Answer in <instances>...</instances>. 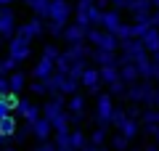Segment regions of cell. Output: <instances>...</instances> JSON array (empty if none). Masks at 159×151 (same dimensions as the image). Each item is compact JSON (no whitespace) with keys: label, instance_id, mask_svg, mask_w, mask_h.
<instances>
[{"label":"cell","instance_id":"ba28073f","mask_svg":"<svg viewBox=\"0 0 159 151\" xmlns=\"http://www.w3.org/2000/svg\"><path fill=\"white\" fill-rule=\"evenodd\" d=\"M64 112H66V98H64V93H51V101L43 106V117L53 122V119L61 117Z\"/></svg>","mask_w":159,"mask_h":151},{"label":"cell","instance_id":"4316f807","mask_svg":"<svg viewBox=\"0 0 159 151\" xmlns=\"http://www.w3.org/2000/svg\"><path fill=\"white\" fill-rule=\"evenodd\" d=\"M64 29H66V24L45 19V32H51V37H64Z\"/></svg>","mask_w":159,"mask_h":151},{"label":"cell","instance_id":"d6986e66","mask_svg":"<svg viewBox=\"0 0 159 151\" xmlns=\"http://www.w3.org/2000/svg\"><path fill=\"white\" fill-rule=\"evenodd\" d=\"M29 11H34V16L48 19V8H51V0H24Z\"/></svg>","mask_w":159,"mask_h":151},{"label":"cell","instance_id":"9c48e42d","mask_svg":"<svg viewBox=\"0 0 159 151\" xmlns=\"http://www.w3.org/2000/svg\"><path fill=\"white\" fill-rule=\"evenodd\" d=\"M80 82H82V88L88 90L90 95H98V90H101V69L98 66H85V72H82V77H80Z\"/></svg>","mask_w":159,"mask_h":151},{"label":"cell","instance_id":"44dd1931","mask_svg":"<svg viewBox=\"0 0 159 151\" xmlns=\"http://www.w3.org/2000/svg\"><path fill=\"white\" fill-rule=\"evenodd\" d=\"M53 133L61 135V133H72V119H69V112H64L61 117L53 119Z\"/></svg>","mask_w":159,"mask_h":151},{"label":"cell","instance_id":"ac0fdd59","mask_svg":"<svg viewBox=\"0 0 159 151\" xmlns=\"http://www.w3.org/2000/svg\"><path fill=\"white\" fill-rule=\"evenodd\" d=\"M141 43L146 45V50H148V53H157V50H159V29H157V27H148L146 32H143Z\"/></svg>","mask_w":159,"mask_h":151},{"label":"cell","instance_id":"b9f144b4","mask_svg":"<svg viewBox=\"0 0 159 151\" xmlns=\"http://www.w3.org/2000/svg\"><path fill=\"white\" fill-rule=\"evenodd\" d=\"M8 114H11V109H8L6 103H3V101H0V119H3V117H8Z\"/></svg>","mask_w":159,"mask_h":151},{"label":"cell","instance_id":"7402d4cb","mask_svg":"<svg viewBox=\"0 0 159 151\" xmlns=\"http://www.w3.org/2000/svg\"><path fill=\"white\" fill-rule=\"evenodd\" d=\"M80 85H82V82H80L77 77H72V74H64V82H61V93H64V95H74V93L80 90Z\"/></svg>","mask_w":159,"mask_h":151},{"label":"cell","instance_id":"484cf974","mask_svg":"<svg viewBox=\"0 0 159 151\" xmlns=\"http://www.w3.org/2000/svg\"><path fill=\"white\" fill-rule=\"evenodd\" d=\"M16 66H19V61H16V58H11L8 53L0 58V74H6V77H8L11 72H16Z\"/></svg>","mask_w":159,"mask_h":151},{"label":"cell","instance_id":"d4e9b609","mask_svg":"<svg viewBox=\"0 0 159 151\" xmlns=\"http://www.w3.org/2000/svg\"><path fill=\"white\" fill-rule=\"evenodd\" d=\"M111 149L114 151H127V149H130V138H127L125 133H119V130H117V133L111 135Z\"/></svg>","mask_w":159,"mask_h":151},{"label":"cell","instance_id":"9a60e30c","mask_svg":"<svg viewBox=\"0 0 159 151\" xmlns=\"http://www.w3.org/2000/svg\"><path fill=\"white\" fill-rule=\"evenodd\" d=\"M53 135V122L51 119H45V117H40L37 122L32 125V138H37L40 143H45L48 138Z\"/></svg>","mask_w":159,"mask_h":151},{"label":"cell","instance_id":"8992f818","mask_svg":"<svg viewBox=\"0 0 159 151\" xmlns=\"http://www.w3.org/2000/svg\"><path fill=\"white\" fill-rule=\"evenodd\" d=\"M19 24H16V11H11V6H3L0 8V37L3 40H11L16 34Z\"/></svg>","mask_w":159,"mask_h":151},{"label":"cell","instance_id":"7a4b0ae2","mask_svg":"<svg viewBox=\"0 0 159 151\" xmlns=\"http://www.w3.org/2000/svg\"><path fill=\"white\" fill-rule=\"evenodd\" d=\"M88 43H90L93 48L114 50V53L119 50V37H117L114 32H106V29H101V27H90V29H88Z\"/></svg>","mask_w":159,"mask_h":151},{"label":"cell","instance_id":"7dc6e473","mask_svg":"<svg viewBox=\"0 0 159 151\" xmlns=\"http://www.w3.org/2000/svg\"><path fill=\"white\" fill-rule=\"evenodd\" d=\"M11 3H13V0H0V8H3V6H11Z\"/></svg>","mask_w":159,"mask_h":151},{"label":"cell","instance_id":"836d02e7","mask_svg":"<svg viewBox=\"0 0 159 151\" xmlns=\"http://www.w3.org/2000/svg\"><path fill=\"white\" fill-rule=\"evenodd\" d=\"M29 90H32L34 95H45L48 93V85H45V80H34V82L29 85Z\"/></svg>","mask_w":159,"mask_h":151},{"label":"cell","instance_id":"f6af8a7d","mask_svg":"<svg viewBox=\"0 0 159 151\" xmlns=\"http://www.w3.org/2000/svg\"><path fill=\"white\" fill-rule=\"evenodd\" d=\"M143 151H159V143H151V146H146Z\"/></svg>","mask_w":159,"mask_h":151},{"label":"cell","instance_id":"11a10c76","mask_svg":"<svg viewBox=\"0 0 159 151\" xmlns=\"http://www.w3.org/2000/svg\"><path fill=\"white\" fill-rule=\"evenodd\" d=\"M64 151H77V149H64Z\"/></svg>","mask_w":159,"mask_h":151},{"label":"cell","instance_id":"681fc988","mask_svg":"<svg viewBox=\"0 0 159 151\" xmlns=\"http://www.w3.org/2000/svg\"><path fill=\"white\" fill-rule=\"evenodd\" d=\"M151 3H154V8H157V11H159V0H151Z\"/></svg>","mask_w":159,"mask_h":151},{"label":"cell","instance_id":"5b68a950","mask_svg":"<svg viewBox=\"0 0 159 151\" xmlns=\"http://www.w3.org/2000/svg\"><path fill=\"white\" fill-rule=\"evenodd\" d=\"M72 13H74V6L69 0H51V8H48V19H51V21L69 24Z\"/></svg>","mask_w":159,"mask_h":151},{"label":"cell","instance_id":"74e56055","mask_svg":"<svg viewBox=\"0 0 159 151\" xmlns=\"http://www.w3.org/2000/svg\"><path fill=\"white\" fill-rule=\"evenodd\" d=\"M8 90H11V82H8L6 74H0V93H8Z\"/></svg>","mask_w":159,"mask_h":151},{"label":"cell","instance_id":"f907efd6","mask_svg":"<svg viewBox=\"0 0 159 151\" xmlns=\"http://www.w3.org/2000/svg\"><path fill=\"white\" fill-rule=\"evenodd\" d=\"M154 138H157V143H159V127H157V133H154Z\"/></svg>","mask_w":159,"mask_h":151},{"label":"cell","instance_id":"e575fe53","mask_svg":"<svg viewBox=\"0 0 159 151\" xmlns=\"http://www.w3.org/2000/svg\"><path fill=\"white\" fill-rule=\"evenodd\" d=\"M117 37H119V40H127V37H133V24H122V27L117 29Z\"/></svg>","mask_w":159,"mask_h":151},{"label":"cell","instance_id":"816d5d0a","mask_svg":"<svg viewBox=\"0 0 159 151\" xmlns=\"http://www.w3.org/2000/svg\"><path fill=\"white\" fill-rule=\"evenodd\" d=\"M96 151H109V149H103V146H98V149H96Z\"/></svg>","mask_w":159,"mask_h":151},{"label":"cell","instance_id":"c3c4849f","mask_svg":"<svg viewBox=\"0 0 159 151\" xmlns=\"http://www.w3.org/2000/svg\"><path fill=\"white\" fill-rule=\"evenodd\" d=\"M6 140H8V138H6L3 133H0V146H6Z\"/></svg>","mask_w":159,"mask_h":151},{"label":"cell","instance_id":"603a6c76","mask_svg":"<svg viewBox=\"0 0 159 151\" xmlns=\"http://www.w3.org/2000/svg\"><path fill=\"white\" fill-rule=\"evenodd\" d=\"M101 80H103L106 85L117 82V80H119V64H109V66H101Z\"/></svg>","mask_w":159,"mask_h":151},{"label":"cell","instance_id":"ab89813d","mask_svg":"<svg viewBox=\"0 0 159 151\" xmlns=\"http://www.w3.org/2000/svg\"><path fill=\"white\" fill-rule=\"evenodd\" d=\"M127 6H130V0H111V8H119V11L127 8Z\"/></svg>","mask_w":159,"mask_h":151},{"label":"cell","instance_id":"ee69618b","mask_svg":"<svg viewBox=\"0 0 159 151\" xmlns=\"http://www.w3.org/2000/svg\"><path fill=\"white\" fill-rule=\"evenodd\" d=\"M151 27L159 29V11H154V16H151Z\"/></svg>","mask_w":159,"mask_h":151},{"label":"cell","instance_id":"277c9868","mask_svg":"<svg viewBox=\"0 0 159 151\" xmlns=\"http://www.w3.org/2000/svg\"><path fill=\"white\" fill-rule=\"evenodd\" d=\"M8 56H11V58H16L19 64H21V61H27V58L32 56V40L21 37V34H13V37L8 40Z\"/></svg>","mask_w":159,"mask_h":151},{"label":"cell","instance_id":"cb8c5ba5","mask_svg":"<svg viewBox=\"0 0 159 151\" xmlns=\"http://www.w3.org/2000/svg\"><path fill=\"white\" fill-rule=\"evenodd\" d=\"M16 117H13V114H8V117H3L0 119V133L6 135V138H13V133H16Z\"/></svg>","mask_w":159,"mask_h":151},{"label":"cell","instance_id":"f5cc1de1","mask_svg":"<svg viewBox=\"0 0 159 151\" xmlns=\"http://www.w3.org/2000/svg\"><path fill=\"white\" fill-rule=\"evenodd\" d=\"M157 106H159V88H157Z\"/></svg>","mask_w":159,"mask_h":151},{"label":"cell","instance_id":"4fadbf2b","mask_svg":"<svg viewBox=\"0 0 159 151\" xmlns=\"http://www.w3.org/2000/svg\"><path fill=\"white\" fill-rule=\"evenodd\" d=\"M119 27H122L119 8H111V11H103V13H101V29H106V32H114V34H117Z\"/></svg>","mask_w":159,"mask_h":151},{"label":"cell","instance_id":"f35d334b","mask_svg":"<svg viewBox=\"0 0 159 151\" xmlns=\"http://www.w3.org/2000/svg\"><path fill=\"white\" fill-rule=\"evenodd\" d=\"M127 112V117H133V119H141V109H138V103L135 106H130V109H125Z\"/></svg>","mask_w":159,"mask_h":151},{"label":"cell","instance_id":"2e32d148","mask_svg":"<svg viewBox=\"0 0 159 151\" xmlns=\"http://www.w3.org/2000/svg\"><path fill=\"white\" fill-rule=\"evenodd\" d=\"M119 80H122V82H127V85L138 82V80H141V69H138L133 61H127V64H119Z\"/></svg>","mask_w":159,"mask_h":151},{"label":"cell","instance_id":"3957f363","mask_svg":"<svg viewBox=\"0 0 159 151\" xmlns=\"http://www.w3.org/2000/svg\"><path fill=\"white\" fill-rule=\"evenodd\" d=\"M111 114H114V95L101 93L96 98V112H93V117H96V122L101 127H106V125H111Z\"/></svg>","mask_w":159,"mask_h":151},{"label":"cell","instance_id":"d590c367","mask_svg":"<svg viewBox=\"0 0 159 151\" xmlns=\"http://www.w3.org/2000/svg\"><path fill=\"white\" fill-rule=\"evenodd\" d=\"M151 66H154L151 80H157V82H159V50H157V53H151Z\"/></svg>","mask_w":159,"mask_h":151},{"label":"cell","instance_id":"f546056e","mask_svg":"<svg viewBox=\"0 0 159 151\" xmlns=\"http://www.w3.org/2000/svg\"><path fill=\"white\" fill-rule=\"evenodd\" d=\"M88 140H90L93 146H103V140H106V127H101V125H98V127L90 133V138H88Z\"/></svg>","mask_w":159,"mask_h":151},{"label":"cell","instance_id":"52a82bcc","mask_svg":"<svg viewBox=\"0 0 159 151\" xmlns=\"http://www.w3.org/2000/svg\"><path fill=\"white\" fill-rule=\"evenodd\" d=\"M16 34H21V37H27V40H37V37L45 34V21H43L40 16H34V19H29V21L19 24Z\"/></svg>","mask_w":159,"mask_h":151},{"label":"cell","instance_id":"d6a6232c","mask_svg":"<svg viewBox=\"0 0 159 151\" xmlns=\"http://www.w3.org/2000/svg\"><path fill=\"white\" fill-rule=\"evenodd\" d=\"M43 56H45V58H51V61H58V56H61V50H58L56 45H51V43H48L45 48H43Z\"/></svg>","mask_w":159,"mask_h":151},{"label":"cell","instance_id":"4dcf8cb0","mask_svg":"<svg viewBox=\"0 0 159 151\" xmlns=\"http://www.w3.org/2000/svg\"><path fill=\"white\" fill-rule=\"evenodd\" d=\"M109 93H111V95H119V98H125V93H127V82H122V80L111 82V85H109Z\"/></svg>","mask_w":159,"mask_h":151},{"label":"cell","instance_id":"83f0119b","mask_svg":"<svg viewBox=\"0 0 159 151\" xmlns=\"http://www.w3.org/2000/svg\"><path fill=\"white\" fill-rule=\"evenodd\" d=\"M69 140H72V149H77V151L88 143V138H85V133H82V130H72V133H69Z\"/></svg>","mask_w":159,"mask_h":151},{"label":"cell","instance_id":"db71d44e","mask_svg":"<svg viewBox=\"0 0 159 151\" xmlns=\"http://www.w3.org/2000/svg\"><path fill=\"white\" fill-rule=\"evenodd\" d=\"M127 151H141V149H127Z\"/></svg>","mask_w":159,"mask_h":151},{"label":"cell","instance_id":"5bb4252c","mask_svg":"<svg viewBox=\"0 0 159 151\" xmlns=\"http://www.w3.org/2000/svg\"><path fill=\"white\" fill-rule=\"evenodd\" d=\"M53 72H56V61H51V58H45V56H40V61L32 66V77L34 80H48Z\"/></svg>","mask_w":159,"mask_h":151},{"label":"cell","instance_id":"ffe728a7","mask_svg":"<svg viewBox=\"0 0 159 151\" xmlns=\"http://www.w3.org/2000/svg\"><path fill=\"white\" fill-rule=\"evenodd\" d=\"M66 112H69V114H85V98H82L80 93L69 95V101H66Z\"/></svg>","mask_w":159,"mask_h":151},{"label":"cell","instance_id":"bcb514c9","mask_svg":"<svg viewBox=\"0 0 159 151\" xmlns=\"http://www.w3.org/2000/svg\"><path fill=\"white\" fill-rule=\"evenodd\" d=\"M0 151H16L13 146H0Z\"/></svg>","mask_w":159,"mask_h":151},{"label":"cell","instance_id":"7bdbcfd3","mask_svg":"<svg viewBox=\"0 0 159 151\" xmlns=\"http://www.w3.org/2000/svg\"><path fill=\"white\" fill-rule=\"evenodd\" d=\"M96 6H98V8H101V11H106V8H109V6H111V0H96Z\"/></svg>","mask_w":159,"mask_h":151},{"label":"cell","instance_id":"8fae6325","mask_svg":"<svg viewBox=\"0 0 159 151\" xmlns=\"http://www.w3.org/2000/svg\"><path fill=\"white\" fill-rule=\"evenodd\" d=\"M64 40H66V45H82V43H88V29L80 27L77 21L66 24V29H64Z\"/></svg>","mask_w":159,"mask_h":151},{"label":"cell","instance_id":"1f68e13d","mask_svg":"<svg viewBox=\"0 0 159 151\" xmlns=\"http://www.w3.org/2000/svg\"><path fill=\"white\" fill-rule=\"evenodd\" d=\"M29 135H32V125H27V127L16 130V133H13V140H16V143H27Z\"/></svg>","mask_w":159,"mask_h":151},{"label":"cell","instance_id":"e0dca14e","mask_svg":"<svg viewBox=\"0 0 159 151\" xmlns=\"http://www.w3.org/2000/svg\"><path fill=\"white\" fill-rule=\"evenodd\" d=\"M8 82H11V93L21 95L24 88H27V72H21V69H16V72L8 74Z\"/></svg>","mask_w":159,"mask_h":151},{"label":"cell","instance_id":"8d00e7d4","mask_svg":"<svg viewBox=\"0 0 159 151\" xmlns=\"http://www.w3.org/2000/svg\"><path fill=\"white\" fill-rule=\"evenodd\" d=\"M34 151H58V146L51 143V140H45V143H37V146H34Z\"/></svg>","mask_w":159,"mask_h":151},{"label":"cell","instance_id":"60d3db41","mask_svg":"<svg viewBox=\"0 0 159 151\" xmlns=\"http://www.w3.org/2000/svg\"><path fill=\"white\" fill-rule=\"evenodd\" d=\"M69 119H72V125H80L85 119V114H69Z\"/></svg>","mask_w":159,"mask_h":151},{"label":"cell","instance_id":"6da1fadb","mask_svg":"<svg viewBox=\"0 0 159 151\" xmlns=\"http://www.w3.org/2000/svg\"><path fill=\"white\" fill-rule=\"evenodd\" d=\"M125 98L130 101V103H146V106H157V88L151 85V80H146V82H133V85H127Z\"/></svg>","mask_w":159,"mask_h":151},{"label":"cell","instance_id":"7c38bea8","mask_svg":"<svg viewBox=\"0 0 159 151\" xmlns=\"http://www.w3.org/2000/svg\"><path fill=\"white\" fill-rule=\"evenodd\" d=\"M90 61L96 64L98 69L101 66H109V64H117V53L114 50H103V48H90Z\"/></svg>","mask_w":159,"mask_h":151},{"label":"cell","instance_id":"f1b7e54d","mask_svg":"<svg viewBox=\"0 0 159 151\" xmlns=\"http://www.w3.org/2000/svg\"><path fill=\"white\" fill-rule=\"evenodd\" d=\"M0 101H3L11 112H16V106H19V101H21V98H19L16 93H11V90H8V93H0Z\"/></svg>","mask_w":159,"mask_h":151},{"label":"cell","instance_id":"30bf717a","mask_svg":"<svg viewBox=\"0 0 159 151\" xmlns=\"http://www.w3.org/2000/svg\"><path fill=\"white\" fill-rule=\"evenodd\" d=\"M16 114H19V117H21L24 119V122H27V125H34V122H37V119L40 117H43V109H40V106H34V103H29V101H19V106H16Z\"/></svg>","mask_w":159,"mask_h":151}]
</instances>
